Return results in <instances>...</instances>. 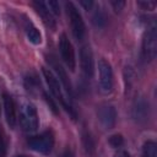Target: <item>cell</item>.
<instances>
[{"label": "cell", "instance_id": "obj_1", "mask_svg": "<svg viewBox=\"0 0 157 157\" xmlns=\"http://www.w3.org/2000/svg\"><path fill=\"white\" fill-rule=\"evenodd\" d=\"M42 74H43V77H44V80H45V82H47V85H48V88H49V91L52 92V94L63 104V107L67 110V112H70L71 113V115L75 118V113H74V110H72V108H71V104H70V102L65 98V96H64V93H63V87H61V83H60V81L58 80V77L55 76V74L50 70V69H48V67H42Z\"/></svg>", "mask_w": 157, "mask_h": 157}, {"label": "cell", "instance_id": "obj_2", "mask_svg": "<svg viewBox=\"0 0 157 157\" xmlns=\"http://www.w3.org/2000/svg\"><path fill=\"white\" fill-rule=\"evenodd\" d=\"M20 124L27 132H34L39 125L37 108L31 102H25L20 110Z\"/></svg>", "mask_w": 157, "mask_h": 157}, {"label": "cell", "instance_id": "obj_3", "mask_svg": "<svg viewBox=\"0 0 157 157\" xmlns=\"http://www.w3.org/2000/svg\"><path fill=\"white\" fill-rule=\"evenodd\" d=\"M65 6H66V12H67V17L70 21L72 36L76 40L80 42L83 39V37L86 34V26H85V22L82 20V16H81L80 11L77 10V7L71 1L66 2Z\"/></svg>", "mask_w": 157, "mask_h": 157}, {"label": "cell", "instance_id": "obj_4", "mask_svg": "<svg viewBox=\"0 0 157 157\" xmlns=\"http://www.w3.org/2000/svg\"><path fill=\"white\" fill-rule=\"evenodd\" d=\"M142 58L145 61L150 63L156 58L157 54V28L155 25L150 26L142 38Z\"/></svg>", "mask_w": 157, "mask_h": 157}, {"label": "cell", "instance_id": "obj_5", "mask_svg": "<svg viewBox=\"0 0 157 157\" xmlns=\"http://www.w3.org/2000/svg\"><path fill=\"white\" fill-rule=\"evenodd\" d=\"M31 150L39 153H49L54 147V135L52 131H44L39 135L31 136L27 140Z\"/></svg>", "mask_w": 157, "mask_h": 157}, {"label": "cell", "instance_id": "obj_6", "mask_svg": "<svg viewBox=\"0 0 157 157\" xmlns=\"http://www.w3.org/2000/svg\"><path fill=\"white\" fill-rule=\"evenodd\" d=\"M59 50H60L61 59L65 63L66 67L70 71H75V67H76L75 49H74L72 43L70 42V39L67 38V36L65 33H63L60 36V39H59Z\"/></svg>", "mask_w": 157, "mask_h": 157}, {"label": "cell", "instance_id": "obj_7", "mask_svg": "<svg viewBox=\"0 0 157 157\" xmlns=\"http://www.w3.org/2000/svg\"><path fill=\"white\" fill-rule=\"evenodd\" d=\"M98 81L103 93H110L113 90V70L105 59L98 60Z\"/></svg>", "mask_w": 157, "mask_h": 157}, {"label": "cell", "instance_id": "obj_8", "mask_svg": "<svg viewBox=\"0 0 157 157\" xmlns=\"http://www.w3.org/2000/svg\"><path fill=\"white\" fill-rule=\"evenodd\" d=\"M131 117L139 124H144L148 120L150 103H148V101H146L145 97H137L134 101V103L131 105Z\"/></svg>", "mask_w": 157, "mask_h": 157}, {"label": "cell", "instance_id": "obj_9", "mask_svg": "<svg viewBox=\"0 0 157 157\" xmlns=\"http://www.w3.org/2000/svg\"><path fill=\"white\" fill-rule=\"evenodd\" d=\"M97 117L103 129H112L117 121V110L112 104H103L98 108Z\"/></svg>", "mask_w": 157, "mask_h": 157}, {"label": "cell", "instance_id": "obj_10", "mask_svg": "<svg viewBox=\"0 0 157 157\" xmlns=\"http://www.w3.org/2000/svg\"><path fill=\"white\" fill-rule=\"evenodd\" d=\"M80 65L83 75L86 77H92L94 71V63H93V54L88 45H83L80 50Z\"/></svg>", "mask_w": 157, "mask_h": 157}, {"label": "cell", "instance_id": "obj_11", "mask_svg": "<svg viewBox=\"0 0 157 157\" xmlns=\"http://www.w3.org/2000/svg\"><path fill=\"white\" fill-rule=\"evenodd\" d=\"M2 101H4V110H5L6 121H7V124H9L10 128H15V125L17 123L16 103H15L13 98L10 94H7V93H4L2 94Z\"/></svg>", "mask_w": 157, "mask_h": 157}, {"label": "cell", "instance_id": "obj_12", "mask_svg": "<svg viewBox=\"0 0 157 157\" xmlns=\"http://www.w3.org/2000/svg\"><path fill=\"white\" fill-rule=\"evenodd\" d=\"M33 6H34L36 12H37V13L39 15V17L42 18L43 23H44L48 28L55 29L56 22H55L54 15L48 10V7L45 6V2H43V1H34V2H33Z\"/></svg>", "mask_w": 157, "mask_h": 157}, {"label": "cell", "instance_id": "obj_13", "mask_svg": "<svg viewBox=\"0 0 157 157\" xmlns=\"http://www.w3.org/2000/svg\"><path fill=\"white\" fill-rule=\"evenodd\" d=\"M25 31H26V36H27L28 40H29L32 44L38 45V44L42 43V34H40L39 29H38V28L34 26V23H33L31 20H28V18H26V21H25Z\"/></svg>", "mask_w": 157, "mask_h": 157}, {"label": "cell", "instance_id": "obj_14", "mask_svg": "<svg viewBox=\"0 0 157 157\" xmlns=\"http://www.w3.org/2000/svg\"><path fill=\"white\" fill-rule=\"evenodd\" d=\"M52 66H53V69H54V71L56 72V77L59 78V81H60V83H61V86L66 90V92L69 93V96L71 97V94H72V88H71V83H70V80H69V77H67V75H66V72H65V70L63 69V66L59 64V63H56V61H53L52 63Z\"/></svg>", "mask_w": 157, "mask_h": 157}, {"label": "cell", "instance_id": "obj_15", "mask_svg": "<svg viewBox=\"0 0 157 157\" xmlns=\"http://www.w3.org/2000/svg\"><path fill=\"white\" fill-rule=\"evenodd\" d=\"M141 157H157V144L153 140H147L142 145Z\"/></svg>", "mask_w": 157, "mask_h": 157}, {"label": "cell", "instance_id": "obj_16", "mask_svg": "<svg viewBox=\"0 0 157 157\" xmlns=\"http://www.w3.org/2000/svg\"><path fill=\"white\" fill-rule=\"evenodd\" d=\"M92 22L96 27H103L107 23V17L105 13L102 10H96L93 16H92Z\"/></svg>", "mask_w": 157, "mask_h": 157}, {"label": "cell", "instance_id": "obj_17", "mask_svg": "<svg viewBox=\"0 0 157 157\" xmlns=\"http://www.w3.org/2000/svg\"><path fill=\"white\" fill-rule=\"evenodd\" d=\"M45 6L48 7V10L54 15V16H56V15H59L60 13V6H59V2L58 1H48V2H45Z\"/></svg>", "mask_w": 157, "mask_h": 157}, {"label": "cell", "instance_id": "obj_18", "mask_svg": "<svg viewBox=\"0 0 157 157\" xmlns=\"http://www.w3.org/2000/svg\"><path fill=\"white\" fill-rule=\"evenodd\" d=\"M109 144L113 147H119L120 145H123V137H121V135H112L109 137Z\"/></svg>", "mask_w": 157, "mask_h": 157}, {"label": "cell", "instance_id": "obj_19", "mask_svg": "<svg viewBox=\"0 0 157 157\" xmlns=\"http://www.w3.org/2000/svg\"><path fill=\"white\" fill-rule=\"evenodd\" d=\"M0 157H6V142L1 129H0Z\"/></svg>", "mask_w": 157, "mask_h": 157}, {"label": "cell", "instance_id": "obj_20", "mask_svg": "<svg viewBox=\"0 0 157 157\" xmlns=\"http://www.w3.org/2000/svg\"><path fill=\"white\" fill-rule=\"evenodd\" d=\"M139 6H141L144 10H153L156 7V1H152V0H147V1H139L137 2Z\"/></svg>", "mask_w": 157, "mask_h": 157}, {"label": "cell", "instance_id": "obj_21", "mask_svg": "<svg viewBox=\"0 0 157 157\" xmlns=\"http://www.w3.org/2000/svg\"><path fill=\"white\" fill-rule=\"evenodd\" d=\"M110 4H112V6L114 7V10H115L117 12L120 11V10H123V7L125 6V2H124V1H119V0H118V1H112Z\"/></svg>", "mask_w": 157, "mask_h": 157}, {"label": "cell", "instance_id": "obj_22", "mask_svg": "<svg viewBox=\"0 0 157 157\" xmlns=\"http://www.w3.org/2000/svg\"><path fill=\"white\" fill-rule=\"evenodd\" d=\"M80 5L81 6H83L85 7V10H91L92 9V6L94 5V2L93 1H80Z\"/></svg>", "mask_w": 157, "mask_h": 157}, {"label": "cell", "instance_id": "obj_23", "mask_svg": "<svg viewBox=\"0 0 157 157\" xmlns=\"http://www.w3.org/2000/svg\"><path fill=\"white\" fill-rule=\"evenodd\" d=\"M115 157H131L126 151H119L117 155H115Z\"/></svg>", "mask_w": 157, "mask_h": 157}, {"label": "cell", "instance_id": "obj_24", "mask_svg": "<svg viewBox=\"0 0 157 157\" xmlns=\"http://www.w3.org/2000/svg\"><path fill=\"white\" fill-rule=\"evenodd\" d=\"M15 157H29V156H26V155H17V156H15Z\"/></svg>", "mask_w": 157, "mask_h": 157}]
</instances>
